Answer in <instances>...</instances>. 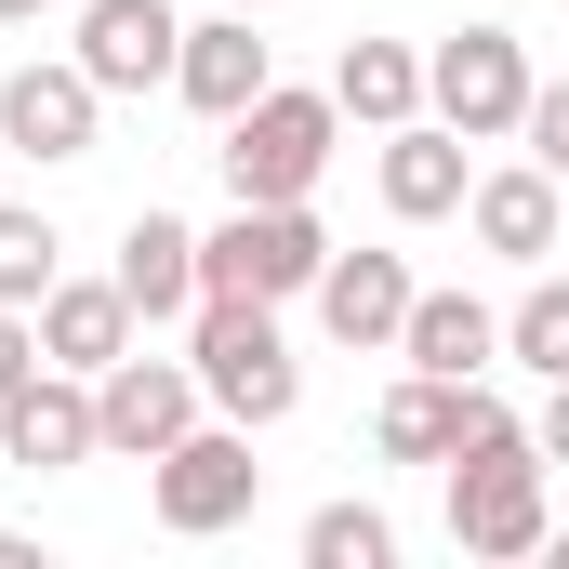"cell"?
<instances>
[{
	"mask_svg": "<svg viewBox=\"0 0 569 569\" xmlns=\"http://www.w3.org/2000/svg\"><path fill=\"white\" fill-rule=\"evenodd\" d=\"M186 358H199V398H212L226 425H252V437L305 411V358L279 345V305H252V291H199Z\"/></svg>",
	"mask_w": 569,
	"mask_h": 569,
	"instance_id": "6da1fadb",
	"label": "cell"
},
{
	"mask_svg": "<svg viewBox=\"0 0 569 569\" xmlns=\"http://www.w3.org/2000/svg\"><path fill=\"white\" fill-rule=\"evenodd\" d=\"M543 437L503 425L477 437V450H450V543L463 557H543Z\"/></svg>",
	"mask_w": 569,
	"mask_h": 569,
	"instance_id": "7a4b0ae2",
	"label": "cell"
},
{
	"mask_svg": "<svg viewBox=\"0 0 569 569\" xmlns=\"http://www.w3.org/2000/svg\"><path fill=\"white\" fill-rule=\"evenodd\" d=\"M331 133H345V107L331 93H291V80H266L239 120H226V199H305L318 172H331Z\"/></svg>",
	"mask_w": 569,
	"mask_h": 569,
	"instance_id": "3957f363",
	"label": "cell"
},
{
	"mask_svg": "<svg viewBox=\"0 0 569 569\" xmlns=\"http://www.w3.org/2000/svg\"><path fill=\"white\" fill-rule=\"evenodd\" d=\"M318 266H331V239H318L305 199H239V212L199 239V291H252V305H305Z\"/></svg>",
	"mask_w": 569,
	"mask_h": 569,
	"instance_id": "277c9868",
	"label": "cell"
},
{
	"mask_svg": "<svg viewBox=\"0 0 569 569\" xmlns=\"http://www.w3.org/2000/svg\"><path fill=\"white\" fill-rule=\"evenodd\" d=\"M146 490H159V530H172V543H212V530H239V517H252V490H266L252 425H186L159 463H146Z\"/></svg>",
	"mask_w": 569,
	"mask_h": 569,
	"instance_id": "5b68a950",
	"label": "cell"
},
{
	"mask_svg": "<svg viewBox=\"0 0 569 569\" xmlns=\"http://www.w3.org/2000/svg\"><path fill=\"white\" fill-rule=\"evenodd\" d=\"M530 53H517V27H463V40H437L425 53V120H450L463 146H503L530 120Z\"/></svg>",
	"mask_w": 569,
	"mask_h": 569,
	"instance_id": "8992f818",
	"label": "cell"
},
{
	"mask_svg": "<svg viewBox=\"0 0 569 569\" xmlns=\"http://www.w3.org/2000/svg\"><path fill=\"white\" fill-rule=\"evenodd\" d=\"M199 358H107L93 371V425H107V463H159L172 437L199 425Z\"/></svg>",
	"mask_w": 569,
	"mask_h": 569,
	"instance_id": "52a82bcc",
	"label": "cell"
},
{
	"mask_svg": "<svg viewBox=\"0 0 569 569\" xmlns=\"http://www.w3.org/2000/svg\"><path fill=\"white\" fill-rule=\"evenodd\" d=\"M93 120H107V80H93L80 53H40V67H13V80H0V146H27L40 172L93 159Z\"/></svg>",
	"mask_w": 569,
	"mask_h": 569,
	"instance_id": "ba28073f",
	"label": "cell"
},
{
	"mask_svg": "<svg viewBox=\"0 0 569 569\" xmlns=\"http://www.w3.org/2000/svg\"><path fill=\"white\" fill-rule=\"evenodd\" d=\"M107 425H93V371H27L13 398H0V463H27V477H67V463H93Z\"/></svg>",
	"mask_w": 569,
	"mask_h": 569,
	"instance_id": "9c48e42d",
	"label": "cell"
},
{
	"mask_svg": "<svg viewBox=\"0 0 569 569\" xmlns=\"http://www.w3.org/2000/svg\"><path fill=\"white\" fill-rule=\"evenodd\" d=\"M172 53H186L172 0H80V67L107 93H172Z\"/></svg>",
	"mask_w": 569,
	"mask_h": 569,
	"instance_id": "30bf717a",
	"label": "cell"
},
{
	"mask_svg": "<svg viewBox=\"0 0 569 569\" xmlns=\"http://www.w3.org/2000/svg\"><path fill=\"white\" fill-rule=\"evenodd\" d=\"M411 291H425V279H411L398 252H331L305 305H318V331H331V345H358V358H385V345L411 331Z\"/></svg>",
	"mask_w": 569,
	"mask_h": 569,
	"instance_id": "8fae6325",
	"label": "cell"
},
{
	"mask_svg": "<svg viewBox=\"0 0 569 569\" xmlns=\"http://www.w3.org/2000/svg\"><path fill=\"white\" fill-rule=\"evenodd\" d=\"M266 80H279V53L252 40V13H239V0H226L212 27H186V53H172V93H186V107H199L212 133H226V120H239V107H252Z\"/></svg>",
	"mask_w": 569,
	"mask_h": 569,
	"instance_id": "7c38bea8",
	"label": "cell"
},
{
	"mask_svg": "<svg viewBox=\"0 0 569 569\" xmlns=\"http://www.w3.org/2000/svg\"><path fill=\"white\" fill-rule=\"evenodd\" d=\"M463 226H477V252H503V266H543V252H557V172H543V159H517V172H477V186H463Z\"/></svg>",
	"mask_w": 569,
	"mask_h": 569,
	"instance_id": "4fadbf2b",
	"label": "cell"
},
{
	"mask_svg": "<svg viewBox=\"0 0 569 569\" xmlns=\"http://www.w3.org/2000/svg\"><path fill=\"white\" fill-rule=\"evenodd\" d=\"M463 186H477V172H463V133H450V120H398V133H385V212H398V226H450Z\"/></svg>",
	"mask_w": 569,
	"mask_h": 569,
	"instance_id": "5bb4252c",
	"label": "cell"
},
{
	"mask_svg": "<svg viewBox=\"0 0 569 569\" xmlns=\"http://www.w3.org/2000/svg\"><path fill=\"white\" fill-rule=\"evenodd\" d=\"M40 358H53V371L133 358V291H120V279H53V291H40Z\"/></svg>",
	"mask_w": 569,
	"mask_h": 569,
	"instance_id": "9a60e30c",
	"label": "cell"
},
{
	"mask_svg": "<svg viewBox=\"0 0 569 569\" xmlns=\"http://www.w3.org/2000/svg\"><path fill=\"white\" fill-rule=\"evenodd\" d=\"M398 358H411V371H437V385H477V371H503V318H490L477 291H411Z\"/></svg>",
	"mask_w": 569,
	"mask_h": 569,
	"instance_id": "2e32d148",
	"label": "cell"
},
{
	"mask_svg": "<svg viewBox=\"0 0 569 569\" xmlns=\"http://www.w3.org/2000/svg\"><path fill=\"white\" fill-rule=\"evenodd\" d=\"M107 279L133 291V318H199V226H172V212H133Z\"/></svg>",
	"mask_w": 569,
	"mask_h": 569,
	"instance_id": "e0dca14e",
	"label": "cell"
},
{
	"mask_svg": "<svg viewBox=\"0 0 569 569\" xmlns=\"http://www.w3.org/2000/svg\"><path fill=\"white\" fill-rule=\"evenodd\" d=\"M331 107L371 120V133L425 120V53H411V40H345V53H331Z\"/></svg>",
	"mask_w": 569,
	"mask_h": 569,
	"instance_id": "ac0fdd59",
	"label": "cell"
},
{
	"mask_svg": "<svg viewBox=\"0 0 569 569\" xmlns=\"http://www.w3.org/2000/svg\"><path fill=\"white\" fill-rule=\"evenodd\" d=\"M371 450H385V463H450V385H437V371L385 385V411H371Z\"/></svg>",
	"mask_w": 569,
	"mask_h": 569,
	"instance_id": "d6986e66",
	"label": "cell"
},
{
	"mask_svg": "<svg viewBox=\"0 0 569 569\" xmlns=\"http://www.w3.org/2000/svg\"><path fill=\"white\" fill-rule=\"evenodd\" d=\"M503 358H517V371H543V385H569V279L530 266V291L503 305Z\"/></svg>",
	"mask_w": 569,
	"mask_h": 569,
	"instance_id": "ffe728a7",
	"label": "cell"
},
{
	"mask_svg": "<svg viewBox=\"0 0 569 569\" xmlns=\"http://www.w3.org/2000/svg\"><path fill=\"white\" fill-rule=\"evenodd\" d=\"M305 569H398V517L385 503H318L305 517Z\"/></svg>",
	"mask_w": 569,
	"mask_h": 569,
	"instance_id": "44dd1931",
	"label": "cell"
},
{
	"mask_svg": "<svg viewBox=\"0 0 569 569\" xmlns=\"http://www.w3.org/2000/svg\"><path fill=\"white\" fill-rule=\"evenodd\" d=\"M53 252H67V239H53V212H13V199H0V305H40V291L67 279Z\"/></svg>",
	"mask_w": 569,
	"mask_h": 569,
	"instance_id": "7402d4cb",
	"label": "cell"
},
{
	"mask_svg": "<svg viewBox=\"0 0 569 569\" xmlns=\"http://www.w3.org/2000/svg\"><path fill=\"white\" fill-rule=\"evenodd\" d=\"M517 133H530V159L569 186V80H543V93H530V120H517Z\"/></svg>",
	"mask_w": 569,
	"mask_h": 569,
	"instance_id": "603a6c76",
	"label": "cell"
},
{
	"mask_svg": "<svg viewBox=\"0 0 569 569\" xmlns=\"http://www.w3.org/2000/svg\"><path fill=\"white\" fill-rule=\"evenodd\" d=\"M40 371V305H0V398Z\"/></svg>",
	"mask_w": 569,
	"mask_h": 569,
	"instance_id": "cb8c5ba5",
	"label": "cell"
},
{
	"mask_svg": "<svg viewBox=\"0 0 569 569\" xmlns=\"http://www.w3.org/2000/svg\"><path fill=\"white\" fill-rule=\"evenodd\" d=\"M530 437H543V463H569V385H543V425Z\"/></svg>",
	"mask_w": 569,
	"mask_h": 569,
	"instance_id": "d4e9b609",
	"label": "cell"
},
{
	"mask_svg": "<svg viewBox=\"0 0 569 569\" xmlns=\"http://www.w3.org/2000/svg\"><path fill=\"white\" fill-rule=\"evenodd\" d=\"M40 13H53V0H0V27H40Z\"/></svg>",
	"mask_w": 569,
	"mask_h": 569,
	"instance_id": "484cf974",
	"label": "cell"
},
{
	"mask_svg": "<svg viewBox=\"0 0 569 569\" xmlns=\"http://www.w3.org/2000/svg\"><path fill=\"white\" fill-rule=\"evenodd\" d=\"M543 557H569V530H543Z\"/></svg>",
	"mask_w": 569,
	"mask_h": 569,
	"instance_id": "4316f807",
	"label": "cell"
},
{
	"mask_svg": "<svg viewBox=\"0 0 569 569\" xmlns=\"http://www.w3.org/2000/svg\"><path fill=\"white\" fill-rule=\"evenodd\" d=\"M239 13H279V0H239Z\"/></svg>",
	"mask_w": 569,
	"mask_h": 569,
	"instance_id": "83f0119b",
	"label": "cell"
}]
</instances>
